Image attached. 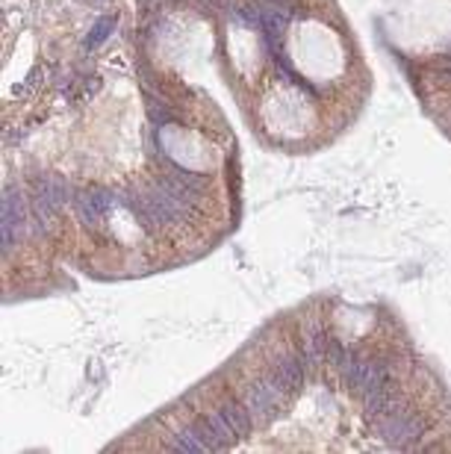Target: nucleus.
<instances>
[{"label": "nucleus", "mask_w": 451, "mask_h": 454, "mask_svg": "<svg viewBox=\"0 0 451 454\" xmlns=\"http://www.w3.org/2000/svg\"><path fill=\"white\" fill-rule=\"evenodd\" d=\"M112 207H115V195L109 189H83L74 198V210H77L80 222L89 227H95L97 219H103Z\"/></svg>", "instance_id": "obj_3"}, {"label": "nucleus", "mask_w": 451, "mask_h": 454, "mask_svg": "<svg viewBox=\"0 0 451 454\" xmlns=\"http://www.w3.org/2000/svg\"><path fill=\"white\" fill-rule=\"evenodd\" d=\"M24 227V207H21V198L18 192L6 189L3 192V251L9 254L15 239H18V230Z\"/></svg>", "instance_id": "obj_5"}, {"label": "nucleus", "mask_w": 451, "mask_h": 454, "mask_svg": "<svg viewBox=\"0 0 451 454\" xmlns=\"http://www.w3.org/2000/svg\"><path fill=\"white\" fill-rule=\"evenodd\" d=\"M239 398L245 401V407H248V413L254 416V422H268L280 410V404H283L286 395L274 387V384H268L265 378H257V381H251V384L242 387Z\"/></svg>", "instance_id": "obj_2"}, {"label": "nucleus", "mask_w": 451, "mask_h": 454, "mask_svg": "<svg viewBox=\"0 0 451 454\" xmlns=\"http://www.w3.org/2000/svg\"><path fill=\"white\" fill-rule=\"evenodd\" d=\"M219 413L227 419V425L236 431V437H248L251 434V425H254V416L248 413L245 401L239 395H227L225 401L219 404Z\"/></svg>", "instance_id": "obj_6"}, {"label": "nucleus", "mask_w": 451, "mask_h": 454, "mask_svg": "<svg viewBox=\"0 0 451 454\" xmlns=\"http://www.w3.org/2000/svg\"><path fill=\"white\" fill-rule=\"evenodd\" d=\"M304 372H307V363H304L298 348H274L271 357H268V366H265L262 378L268 384H274L283 395H292L304 384Z\"/></svg>", "instance_id": "obj_1"}, {"label": "nucleus", "mask_w": 451, "mask_h": 454, "mask_svg": "<svg viewBox=\"0 0 451 454\" xmlns=\"http://www.w3.org/2000/svg\"><path fill=\"white\" fill-rule=\"evenodd\" d=\"M327 333H324L322 322H307L304 327H301V333H298V351H301V357H304V363H307V369L310 366H319L324 360V351H327Z\"/></svg>", "instance_id": "obj_4"}, {"label": "nucleus", "mask_w": 451, "mask_h": 454, "mask_svg": "<svg viewBox=\"0 0 451 454\" xmlns=\"http://www.w3.org/2000/svg\"><path fill=\"white\" fill-rule=\"evenodd\" d=\"M168 452H180V454H201V452H210L207 443L201 440L198 428L189 425V428H177L168 440Z\"/></svg>", "instance_id": "obj_7"}]
</instances>
